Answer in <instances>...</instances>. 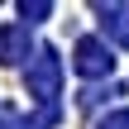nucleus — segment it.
Masks as SVG:
<instances>
[{"instance_id": "obj_1", "label": "nucleus", "mask_w": 129, "mask_h": 129, "mask_svg": "<svg viewBox=\"0 0 129 129\" xmlns=\"http://www.w3.org/2000/svg\"><path fill=\"white\" fill-rule=\"evenodd\" d=\"M57 77H62L57 53H53V48H43V53L34 57V67H29V91H34L38 101H53V96H57Z\"/></svg>"}, {"instance_id": "obj_2", "label": "nucleus", "mask_w": 129, "mask_h": 129, "mask_svg": "<svg viewBox=\"0 0 129 129\" xmlns=\"http://www.w3.org/2000/svg\"><path fill=\"white\" fill-rule=\"evenodd\" d=\"M72 67H77L81 77H105V72L115 67V57H110V43H101V38H81V43H77V57H72Z\"/></svg>"}, {"instance_id": "obj_3", "label": "nucleus", "mask_w": 129, "mask_h": 129, "mask_svg": "<svg viewBox=\"0 0 129 129\" xmlns=\"http://www.w3.org/2000/svg\"><path fill=\"white\" fill-rule=\"evenodd\" d=\"M0 53H5V62H19V57H24V29H5Z\"/></svg>"}, {"instance_id": "obj_4", "label": "nucleus", "mask_w": 129, "mask_h": 129, "mask_svg": "<svg viewBox=\"0 0 129 129\" xmlns=\"http://www.w3.org/2000/svg\"><path fill=\"white\" fill-rule=\"evenodd\" d=\"M101 129H129V110H115V115H105Z\"/></svg>"}]
</instances>
